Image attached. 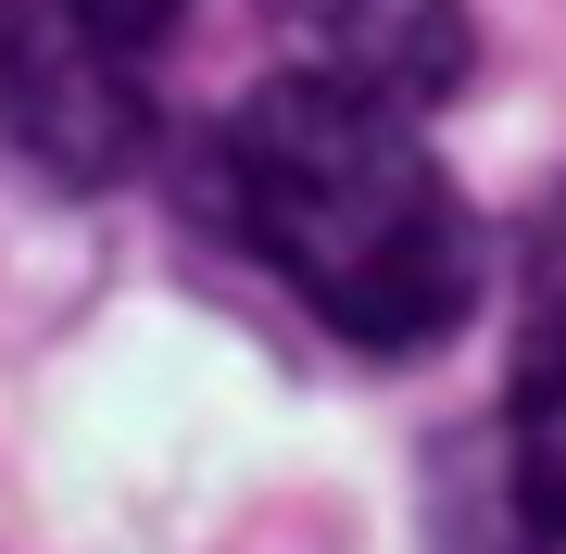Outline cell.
<instances>
[{
    "mask_svg": "<svg viewBox=\"0 0 566 554\" xmlns=\"http://www.w3.org/2000/svg\"><path fill=\"white\" fill-rule=\"evenodd\" d=\"M214 177L240 240L353 353H428L479 315V278H491L479 215L403 114L353 102L327 76H264L214 126Z\"/></svg>",
    "mask_w": 566,
    "mask_h": 554,
    "instance_id": "cell-1",
    "label": "cell"
},
{
    "mask_svg": "<svg viewBox=\"0 0 566 554\" xmlns=\"http://www.w3.org/2000/svg\"><path fill=\"white\" fill-rule=\"evenodd\" d=\"M189 0H0V165L88 202L164 139V39Z\"/></svg>",
    "mask_w": 566,
    "mask_h": 554,
    "instance_id": "cell-2",
    "label": "cell"
},
{
    "mask_svg": "<svg viewBox=\"0 0 566 554\" xmlns=\"http://www.w3.org/2000/svg\"><path fill=\"white\" fill-rule=\"evenodd\" d=\"M277 25L303 39L290 76H327L378 114H441L479 76V13L465 0H277Z\"/></svg>",
    "mask_w": 566,
    "mask_h": 554,
    "instance_id": "cell-3",
    "label": "cell"
},
{
    "mask_svg": "<svg viewBox=\"0 0 566 554\" xmlns=\"http://www.w3.org/2000/svg\"><path fill=\"white\" fill-rule=\"evenodd\" d=\"M504 492H516V516H528V542H566V189L528 215V265H516Z\"/></svg>",
    "mask_w": 566,
    "mask_h": 554,
    "instance_id": "cell-4",
    "label": "cell"
}]
</instances>
